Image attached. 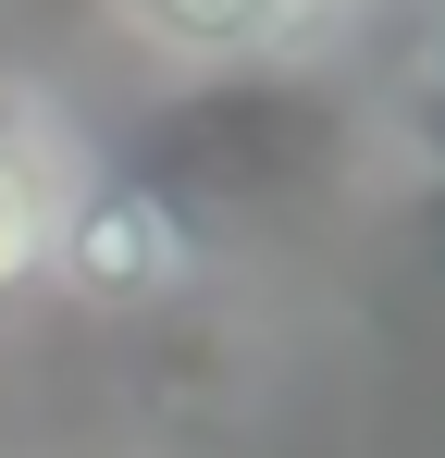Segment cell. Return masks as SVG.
<instances>
[{
	"mask_svg": "<svg viewBox=\"0 0 445 458\" xmlns=\"http://www.w3.org/2000/svg\"><path fill=\"white\" fill-rule=\"evenodd\" d=\"M50 285H74L87 310H148L186 285V224H173V199L161 186H112V174H87V199L63 211L50 235Z\"/></svg>",
	"mask_w": 445,
	"mask_h": 458,
	"instance_id": "obj_1",
	"label": "cell"
},
{
	"mask_svg": "<svg viewBox=\"0 0 445 458\" xmlns=\"http://www.w3.org/2000/svg\"><path fill=\"white\" fill-rule=\"evenodd\" d=\"M124 25L186 63H248V50H285L297 25H322V0H124Z\"/></svg>",
	"mask_w": 445,
	"mask_h": 458,
	"instance_id": "obj_3",
	"label": "cell"
},
{
	"mask_svg": "<svg viewBox=\"0 0 445 458\" xmlns=\"http://www.w3.org/2000/svg\"><path fill=\"white\" fill-rule=\"evenodd\" d=\"M87 199V161L50 112H25V99H0V298H25L38 273H50V235L63 211Z\"/></svg>",
	"mask_w": 445,
	"mask_h": 458,
	"instance_id": "obj_2",
	"label": "cell"
}]
</instances>
